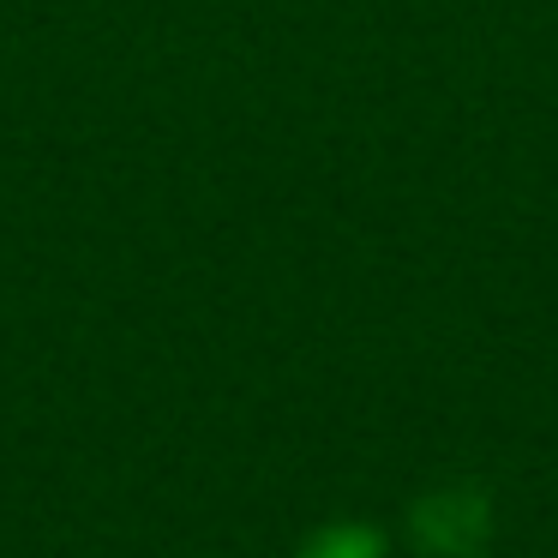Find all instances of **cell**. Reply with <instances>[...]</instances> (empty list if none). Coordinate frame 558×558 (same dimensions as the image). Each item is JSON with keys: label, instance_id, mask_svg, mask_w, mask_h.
Returning <instances> with one entry per match:
<instances>
[{"label": "cell", "instance_id": "6da1fadb", "mask_svg": "<svg viewBox=\"0 0 558 558\" xmlns=\"http://www.w3.org/2000/svg\"><path fill=\"white\" fill-rule=\"evenodd\" d=\"M301 558H385V534L366 522H330V529L306 534Z\"/></svg>", "mask_w": 558, "mask_h": 558}]
</instances>
